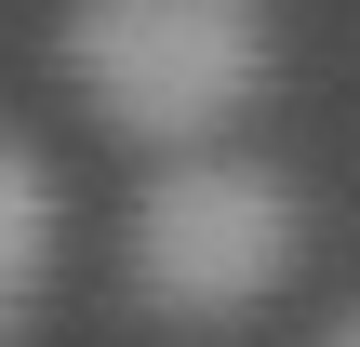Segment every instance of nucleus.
Segmentation results:
<instances>
[{
    "label": "nucleus",
    "instance_id": "f257e3e1",
    "mask_svg": "<svg viewBox=\"0 0 360 347\" xmlns=\"http://www.w3.org/2000/svg\"><path fill=\"white\" fill-rule=\"evenodd\" d=\"M267 0H67V94L147 160H200L267 94Z\"/></svg>",
    "mask_w": 360,
    "mask_h": 347
},
{
    "label": "nucleus",
    "instance_id": "f03ea898",
    "mask_svg": "<svg viewBox=\"0 0 360 347\" xmlns=\"http://www.w3.org/2000/svg\"><path fill=\"white\" fill-rule=\"evenodd\" d=\"M294 281V187L267 160H160L134 201V308L160 321H240Z\"/></svg>",
    "mask_w": 360,
    "mask_h": 347
},
{
    "label": "nucleus",
    "instance_id": "7ed1b4c3",
    "mask_svg": "<svg viewBox=\"0 0 360 347\" xmlns=\"http://www.w3.org/2000/svg\"><path fill=\"white\" fill-rule=\"evenodd\" d=\"M40 294H53V160L0 120V347L40 321Z\"/></svg>",
    "mask_w": 360,
    "mask_h": 347
},
{
    "label": "nucleus",
    "instance_id": "20e7f679",
    "mask_svg": "<svg viewBox=\"0 0 360 347\" xmlns=\"http://www.w3.org/2000/svg\"><path fill=\"white\" fill-rule=\"evenodd\" d=\"M321 347H360V308H347V321H334V334H321Z\"/></svg>",
    "mask_w": 360,
    "mask_h": 347
}]
</instances>
